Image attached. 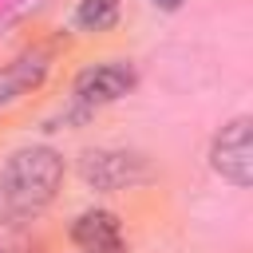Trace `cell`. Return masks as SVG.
Returning <instances> with one entry per match:
<instances>
[{
	"label": "cell",
	"instance_id": "obj_2",
	"mask_svg": "<svg viewBox=\"0 0 253 253\" xmlns=\"http://www.w3.org/2000/svg\"><path fill=\"white\" fill-rule=\"evenodd\" d=\"M79 174L91 190H126V186H138L146 182L154 170L142 154H130V150H91L83 162H79Z\"/></svg>",
	"mask_w": 253,
	"mask_h": 253
},
{
	"label": "cell",
	"instance_id": "obj_8",
	"mask_svg": "<svg viewBox=\"0 0 253 253\" xmlns=\"http://www.w3.org/2000/svg\"><path fill=\"white\" fill-rule=\"evenodd\" d=\"M154 4H158V8H178L182 0H154Z\"/></svg>",
	"mask_w": 253,
	"mask_h": 253
},
{
	"label": "cell",
	"instance_id": "obj_5",
	"mask_svg": "<svg viewBox=\"0 0 253 253\" xmlns=\"http://www.w3.org/2000/svg\"><path fill=\"white\" fill-rule=\"evenodd\" d=\"M71 241L83 253H123V225L107 210H87L71 225Z\"/></svg>",
	"mask_w": 253,
	"mask_h": 253
},
{
	"label": "cell",
	"instance_id": "obj_3",
	"mask_svg": "<svg viewBox=\"0 0 253 253\" xmlns=\"http://www.w3.org/2000/svg\"><path fill=\"white\" fill-rule=\"evenodd\" d=\"M213 170L233 182V186H249L253 182V123L249 119H233L217 142H213Z\"/></svg>",
	"mask_w": 253,
	"mask_h": 253
},
{
	"label": "cell",
	"instance_id": "obj_6",
	"mask_svg": "<svg viewBox=\"0 0 253 253\" xmlns=\"http://www.w3.org/2000/svg\"><path fill=\"white\" fill-rule=\"evenodd\" d=\"M47 71V55L43 51H32V55H20L12 59L4 71H0V107H8L12 99H20L24 91H32Z\"/></svg>",
	"mask_w": 253,
	"mask_h": 253
},
{
	"label": "cell",
	"instance_id": "obj_1",
	"mask_svg": "<svg viewBox=\"0 0 253 253\" xmlns=\"http://www.w3.org/2000/svg\"><path fill=\"white\" fill-rule=\"evenodd\" d=\"M59 178H63V158L51 146L16 150L8 158V166H4V178H0V210L12 221L36 217L55 198Z\"/></svg>",
	"mask_w": 253,
	"mask_h": 253
},
{
	"label": "cell",
	"instance_id": "obj_4",
	"mask_svg": "<svg viewBox=\"0 0 253 253\" xmlns=\"http://www.w3.org/2000/svg\"><path fill=\"white\" fill-rule=\"evenodd\" d=\"M134 83V71L126 63H95L87 71H79L75 79V95L83 103H115L119 95H126Z\"/></svg>",
	"mask_w": 253,
	"mask_h": 253
},
{
	"label": "cell",
	"instance_id": "obj_7",
	"mask_svg": "<svg viewBox=\"0 0 253 253\" xmlns=\"http://www.w3.org/2000/svg\"><path fill=\"white\" fill-rule=\"evenodd\" d=\"M119 16V0H79L75 8V24L83 32H107Z\"/></svg>",
	"mask_w": 253,
	"mask_h": 253
}]
</instances>
